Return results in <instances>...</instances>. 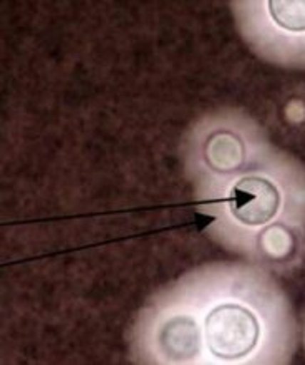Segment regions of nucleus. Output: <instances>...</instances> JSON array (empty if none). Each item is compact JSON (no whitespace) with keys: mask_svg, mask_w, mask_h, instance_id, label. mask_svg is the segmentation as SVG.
I'll return each instance as SVG.
<instances>
[{"mask_svg":"<svg viewBox=\"0 0 305 365\" xmlns=\"http://www.w3.org/2000/svg\"><path fill=\"white\" fill-rule=\"evenodd\" d=\"M195 309L202 365H287L299 322L272 272L247 261L206 262L177 277Z\"/></svg>","mask_w":305,"mask_h":365,"instance_id":"obj_1","label":"nucleus"},{"mask_svg":"<svg viewBox=\"0 0 305 365\" xmlns=\"http://www.w3.org/2000/svg\"><path fill=\"white\" fill-rule=\"evenodd\" d=\"M196 210L212 242L274 276L305 261V165L277 146Z\"/></svg>","mask_w":305,"mask_h":365,"instance_id":"obj_2","label":"nucleus"},{"mask_svg":"<svg viewBox=\"0 0 305 365\" xmlns=\"http://www.w3.org/2000/svg\"><path fill=\"white\" fill-rule=\"evenodd\" d=\"M274 148L267 130L246 110L221 106L196 116L180 143L181 168L196 205L211 200Z\"/></svg>","mask_w":305,"mask_h":365,"instance_id":"obj_3","label":"nucleus"},{"mask_svg":"<svg viewBox=\"0 0 305 365\" xmlns=\"http://www.w3.org/2000/svg\"><path fill=\"white\" fill-rule=\"evenodd\" d=\"M128 357L136 365H202L200 324L177 279L156 289L136 312Z\"/></svg>","mask_w":305,"mask_h":365,"instance_id":"obj_4","label":"nucleus"},{"mask_svg":"<svg viewBox=\"0 0 305 365\" xmlns=\"http://www.w3.org/2000/svg\"><path fill=\"white\" fill-rule=\"evenodd\" d=\"M231 12L256 57L279 68L305 70V0H236Z\"/></svg>","mask_w":305,"mask_h":365,"instance_id":"obj_5","label":"nucleus"},{"mask_svg":"<svg viewBox=\"0 0 305 365\" xmlns=\"http://www.w3.org/2000/svg\"><path fill=\"white\" fill-rule=\"evenodd\" d=\"M304 347H305V324H304Z\"/></svg>","mask_w":305,"mask_h":365,"instance_id":"obj_6","label":"nucleus"}]
</instances>
